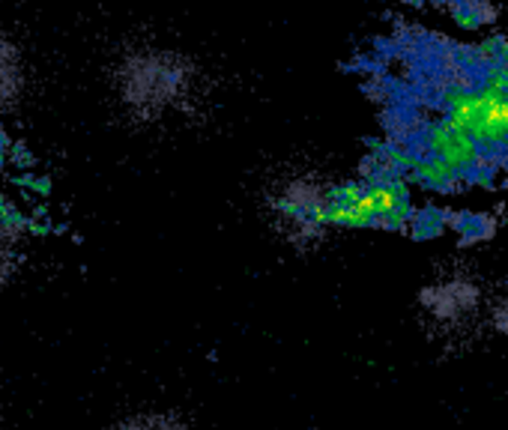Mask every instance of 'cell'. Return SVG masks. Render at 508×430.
Masks as SVG:
<instances>
[{
  "mask_svg": "<svg viewBox=\"0 0 508 430\" xmlns=\"http://www.w3.org/2000/svg\"><path fill=\"white\" fill-rule=\"evenodd\" d=\"M0 430H4V425H0Z\"/></svg>",
  "mask_w": 508,
  "mask_h": 430,
  "instance_id": "obj_6",
  "label": "cell"
},
{
  "mask_svg": "<svg viewBox=\"0 0 508 430\" xmlns=\"http://www.w3.org/2000/svg\"><path fill=\"white\" fill-rule=\"evenodd\" d=\"M191 99H195L191 69L180 66L168 54L141 57L120 72V102L135 120L161 122L186 111Z\"/></svg>",
  "mask_w": 508,
  "mask_h": 430,
  "instance_id": "obj_1",
  "label": "cell"
},
{
  "mask_svg": "<svg viewBox=\"0 0 508 430\" xmlns=\"http://www.w3.org/2000/svg\"><path fill=\"white\" fill-rule=\"evenodd\" d=\"M18 99V72L0 48V114H6Z\"/></svg>",
  "mask_w": 508,
  "mask_h": 430,
  "instance_id": "obj_5",
  "label": "cell"
},
{
  "mask_svg": "<svg viewBox=\"0 0 508 430\" xmlns=\"http://www.w3.org/2000/svg\"><path fill=\"white\" fill-rule=\"evenodd\" d=\"M27 242H30V230H27V221L22 219V212L0 203V290L24 266Z\"/></svg>",
  "mask_w": 508,
  "mask_h": 430,
  "instance_id": "obj_3",
  "label": "cell"
},
{
  "mask_svg": "<svg viewBox=\"0 0 508 430\" xmlns=\"http://www.w3.org/2000/svg\"><path fill=\"white\" fill-rule=\"evenodd\" d=\"M105 430H200L195 422H189L186 415L174 413V409H135L114 418Z\"/></svg>",
  "mask_w": 508,
  "mask_h": 430,
  "instance_id": "obj_4",
  "label": "cell"
},
{
  "mask_svg": "<svg viewBox=\"0 0 508 430\" xmlns=\"http://www.w3.org/2000/svg\"><path fill=\"white\" fill-rule=\"evenodd\" d=\"M332 194L335 191H323L318 186H311V182L297 180V182H288L281 194H276L272 210H276V219H281V224H288L293 237L297 233L311 237L323 224L332 221Z\"/></svg>",
  "mask_w": 508,
  "mask_h": 430,
  "instance_id": "obj_2",
  "label": "cell"
}]
</instances>
